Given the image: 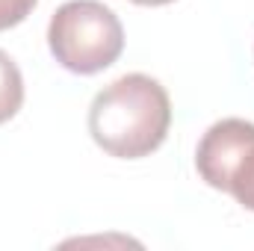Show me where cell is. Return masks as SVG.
Returning <instances> with one entry per match:
<instances>
[{
  "mask_svg": "<svg viewBox=\"0 0 254 251\" xmlns=\"http://www.w3.org/2000/svg\"><path fill=\"white\" fill-rule=\"evenodd\" d=\"M172 127L169 92L148 74H125L101 89L89 107V133L98 148L119 160L154 154Z\"/></svg>",
  "mask_w": 254,
  "mask_h": 251,
  "instance_id": "obj_1",
  "label": "cell"
},
{
  "mask_svg": "<svg viewBox=\"0 0 254 251\" xmlns=\"http://www.w3.org/2000/svg\"><path fill=\"white\" fill-rule=\"evenodd\" d=\"M48 45L63 68L98 74L122 57L125 27L101 0H68L48 24Z\"/></svg>",
  "mask_w": 254,
  "mask_h": 251,
  "instance_id": "obj_2",
  "label": "cell"
},
{
  "mask_svg": "<svg viewBox=\"0 0 254 251\" xmlns=\"http://www.w3.org/2000/svg\"><path fill=\"white\" fill-rule=\"evenodd\" d=\"M254 142V125L246 119H222L210 127L195 151V169L207 187L225 192L228 175L237 166L240 154Z\"/></svg>",
  "mask_w": 254,
  "mask_h": 251,
  "instance_id": "obj_3",
  "label": "cell"
},
{
  "mask_svg": "<svg viewBox=\"0 0 254 251\" xmlns=\"http://www.w3.org/2000/svg\"><path fill=\"white\" fill-rule=\"evenodd\" d=\"M24 104V77L6 51H0V125L15 119Z\"/></svg>",
  "mask_w": 254,
  "mask_h": 251,
  "instance_id": "obj_4",
  "label": "cell"
},
{
  "mask_svg": "<svg viewBox=\"0 0 254 251\" xmlns=\"http://www.w3.org/2000/svg\"><path fill=\"white\" fill-rule=\"evenodd\" d=\"M225 192H231L246 210L254 213V142L240 154L237 166L231 169V178H228Z\"/></svg>",
  "mask_w": 254,
  "mask_h": 251,
  "instance_id": "obj_5",
  "label": "cell"
},
{
  "mask_svg": "<svg viewBox=\"0 0 254 251\" xmlns=\"http://www.w3.org/2000/svg\"><path fill=\"white\" fill-rule=\"evenodd\" d=\"M36 3L39 0H0V30L18 27L36 9Z\"/></svg>",
  "mask_w": 254,
  "mask_h": 251,
  "instance_id": "obj_6",
  "label": "cell"
},
{
  "mask_svg": "<svg viewBox=\"0 0 254 251\" xmlns=\"http://www.w3.org/2000/svg\"><path fill=\"white\" fill-rule=\"evenodd\" d=\"M136 6H166V3H175V0H130Z\"/></svg>",
  "mask_w": 254,
  "mask_h": 251,
  "instance_id": "obj_7",
  "label": "cell"
}]
</instances>
